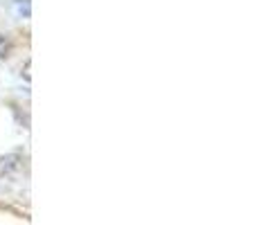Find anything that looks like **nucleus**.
<instances>
[{"label": "nucleus", "instance_id": "f257e3e1", "mask_svg": "<svg viewBox=\"0 0 257 225\" xmlns=\"http://www.w3.org/2000/svg\"><path fill=\"white\" fill-rule=\"evenodd\" d=\"M7 57H9V41L5 36H0V61Z\"/></svg>", "mask_w": 257, "mask_h": 225}]
</instances>
